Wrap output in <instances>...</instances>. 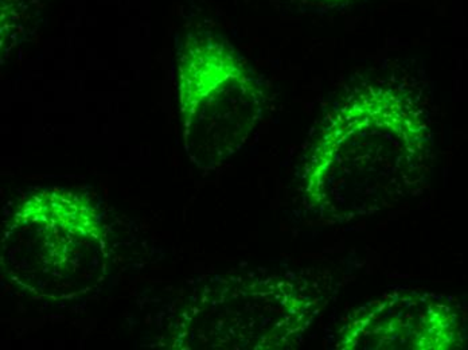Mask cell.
Wrapping results in <instances>:
<instances>
[{
	"mask_svg": "<svg viewBox=\"0 0 468 350\" xmlns=\"http://www.w3.org/2000/svg\"><path fill=\"white\" fill-rule=\"evenodd\" d=\"M178 90L188 158L199 169H214L255 127L258 82L229 45L196 37L179 54Z\"/></svg>",
	"mask_w": 468,
	"mask_h": 350,
	"instance_id": "2",
	"label": "cell"
},
{
	"mask_svg": "<svg viewBox=\"0 0 468 350\" xmlns=\"http://www.w3.org/2000/svg\"><path fill=\"white\" fill-rule=\"evenodd\" d=\"M2 269L28 297L68 301L99 289L108 271L104 215L88 195L44 189L3 227Z\"/></svg>",
	"mask_w": 468,
	"mask_h": 350,
	"instance_id": "1",
	"label": "cell"
}]
</instances>
